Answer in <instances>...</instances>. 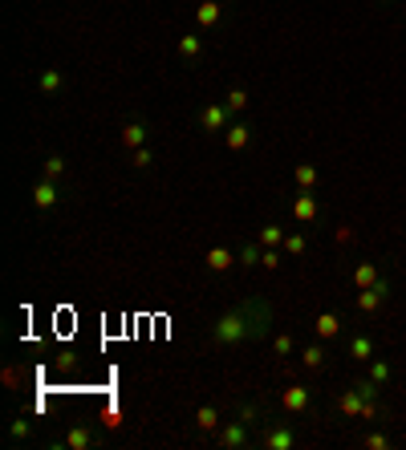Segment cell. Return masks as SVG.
<instances>
[{
    "instance_id": "2e32d148",
    "label": "cell",
    "mask_w": 406,
    "mask_h": 450,
    "mask_svg": "<svg viewBox=\"0 0 406 450\" xmlns=\"http://www.w3.org/2000/svg\"><path fill=\"white\" fill-rule=\"evenodd\" d=\"M361 405H365V398H361L354 386H350V390H346V394L337 398V410H341V414H346L350 422H354V418H361Z\"/></svg>"
},
{
    "instance_id": "4fadbf2b",
    "label": "cell",
    "mask_w": 406,
    "mask_h": 450,
    "mask_svg": "<svg viewBox=\"0 0 406 450\" xmlns=\"http://www.w3.org/2000/svg\"><path fill=\"white\" fill-rule=\"evenodd\" d=\"M203 264H207L212 272H227L232 264H240V260H236V252H232V248H207Z\"/></svg>"
},
{
    "instance_id": "74e56055",
    "label": "cell",
    "mask_w": 406,
    "mask_h": 450,
    "mask_svg": "<svg viewBox=\"0 0 406 450\" xmlns=\"http://www.w3.org/2000/svg\"><path fill=\"white\" fill-rule=\"evenodd\" d=\"M382 4H398V0H382Z\"/></svg>"
},
{
    "instance_id": "9a60e30c",
    "label": "cell",
    "mask_w": 406,
    "mask_h": 450,
    "mask_svg": "<svg viewBox=\"0 0 406 450\" xmlns=\"http://www.w3.org/2000/svg\"><path fill=\"white\" fill-rule=\"evenodd\" d=\"M382 280V268L374 264V260H361L358 268H354V288H370V284H378Z\"/></svg>"
},
{
    "instance_id": "44dd1931",
    "label": "cell",
    "mask_w": 406,
    "mask_h": 450,
    "mask_svg": "<svg viewBox=\"0 0 406 450\" xmlns=\"http://www.w3.org/2000/svg\"><path fill=\"white\" fill-rule=\"evenodd\" d=\"M284 235H289V231H284L280 224H264L260 231H256V239H260L264 248H284Z\"/></svg>"
},
{
    "instance_id": "3957f363",
    "label": "cell",
    "mask_w": 406,
    "mask_h": 450,
    "mask_svg": "<svg viewBox=\"0 0 406 450\" xmlns=\"http://www.w3.org/2000/svg\"><path fill=\"white\" fill-rule=\"evenodd\" d=\"M256 447H264V450H293L297 447V430L284 426V422H264V434L256 438Z\"/></svg>"
},
{
    "instance_id": "f546056e",
    "label": "cell",
    "mask_w": 406,
    "mask_h": 450,
    "mask_svg": "<svg viewBox=\"0 0 406 450\" xmlns=\"http://www.w3.org/2000/svg\"><path fill=\"white\" fill-rule=\"evenodd\" d=\"M65 175V158L61 154H49L45 158V179H61Z\"/></svg>"
},
{
    "instance_id": "5bb4252c",
    "label": "cell",
    "mask_w": 406,
    "mask_h": 450,
    "mask_svg": "<svg viewBox=\"0 0 406 450\" xmlns=\"http://www.w3.org/2000/svg\"><path fill=\"white\" fill-rule=\"evenodd\" d=\"M350 357L374 361V337H370V333H354V337H350Z\"/></svg>"
},
{
    "instance_id": "7c38bea8",
    "label": "cell",
    "mask_w": 406,
    "mask_h": 450,
    "mask_svg": "<svg viewBox=\"0 0 406 450\" xmlns=\"http://www.w3.org/2000/svg\"><path fill=\"white\" fill-rule=\"evenodd\" d=\"M224 142H227V150H244V146L252 142V126H248V122H232L224 130Z\"/></svg>"
},
{
    "instance_id": "83f0119b",
    "label": "cell",
    "mask_w": 406,
    "mask_h": 450,
    "mask_svg": "<svg viewBox=\"0 0 406 450\" xmlns=\"http://www.w3.org/2000/svg\"><path fill=\"white\" fill-rule=\"evenodd\" d=\"M370 377H374L378 386H386V381L394 377V369H390V361H386V357H374V361H370Z\"/></svg>"
},
{
    "instance_id": "1f68e13d",
    "label": "cell",
    "mask_w": 406,
    "mask_h": 450,
    "mask_svg": "<svg viewBox=\"0 0 406 450\" xmlns=\"http://www.w3.org/2000/svg\"><path fill=\"white\" fill-rule=\"evenodd\" d=\"M8 434H12V438H29V434H33V422H29V418H16V422L8 426Z\"/></svg>"
},
{
    "instance_id": "d590c367",
    "label": "cell",
    "mask_w": 406,
    "mask_h": 450,
    "mask_svg": "<svg viewBox=\"0 0 406 450\" xmlns=\"http://www.w3.org/2000/svg\"><path fill=\"white\" fill-rule=\"evenodd\" d=\"M74 365H78V357H74V353H57V369H61V373H69Z\"/></svg>"
},
{
    "instance_id": "8992f818",
    "label": "cell",
    "mask_w": 406,
    "mask_h": 450,
    "mask_svg": "<svg viewBox=\"0 0 406 450\" xmlns=\"http://www.w3.org/2000/svg\"><path fill=\"white\" fill-rule=\"evenodd\" d=\"M309 402H313V390L301 386V381H293V386L280 390V410H284V414H305Z\"/></svg>"
},
{
    "instance_id": "d4e9b609",
    "label": "cell",
    "mask_w": 406,
    "mask_h": 450,
    "mask_svg": "<svg viewBox=\"0 0 406 450\" xmlns=\"http://www.w3.org/2000/svg\"><path fill=\"white\" fill-rule=\"evenodd\" d=\"M305 252H309V239H305L301 231H289V235H284V256H293V260H301Z\"/></svg>"
},
{
    "instance_id": "836d02e7",
    "label": "cell",
    "mask_w": 406,
    "mask_h": 450,
    "mask_svg": "<svg viewBox=\"0 0 406 450\" xmlns=\"http://www.w3.org/2000/svg\"><path fill=\"white\" fill-rule=\"evenodd\" d=\"M365 447H370V450H386V447H390V438H386L382 430H374V434H365Z\"/></svg>"
},
{
    "instance_id": "ac0fdd59",
    "label": "cell",
    "mask_w": 406,
    "mask_h": 450,
    "mask_svg": "<svg viewBox=\"0 0 406 450\" xmlns=\"http://www.w3.org/2000/svg\"><path fill=\"white\" fill-rule=\"evenodd\" d=\"M341 333V316L337 313H317V337L321 341H333Z\"/></svg>"
},
{
    "instance_id": "d6986e66",
    "label": "cell",
    "mask_w": 406,
    "mask_h": 450,
    "mask_svg": "<svg viewBox=\"0 0 406 450\" xmlns=\"http://www.w3.org/2000/svg\"><path fill=\"white\" fill-rule=\"evenodd\" d=\"M293 179H297V191H317V182H321V175H317L313 163H297V171H293Z\"/></svg>"
},
{
    "instance_id": "ba28073f",
    "label": "cell",
    "mask_w": 406,
    "mask_h": 450,
    "mask_svg": "<svg viewBox=\"0 0 406 450\" xmlns=\"http://www.w3.org/2000/svg\"><path fill=\"white\" fill-rule=\"evenodd\" d=\"M57 203H61V187H57V179H45V175H41L37 187H33V207H37V211H53Z\"/></svg>"
},
{
    "instance_id": "d6a6232c",
    "label": "cell",
    "mask_w": 406,
    "mask_h": 450,
    "mask_svg": "<svg viewBox=\"0 0 406 450\" xmlns=\"http://www.w3.org/2000/svg\"><path fill=\"white\" fill-rule=\"evenodd\" d=\"M293 349H297V341L284 333V337H276V357H293Z\"/></svg>"
},
{
    "instance_id": "7a4b0ae2",
    "label": "cell",
    "mask_w": 406,
    "mask_h": 450,
    "mask_svg": "<svg viewBox=\"0 0 406 450\" xmlns=\"http://www.w3.org/2000/svg\"><path fill=\"white\" fill-rule=\"evenodd\" d=\"M252 430H256L252 422L236 418V422H224V426L216 430V442L224 450H248V447H256V434H252Z\"/></svg>"
},
{
    "instance_id": "9c48e42d",
    "label": "cell",
    "mask_w": 406,
    "mask_h": 450,
    "mask_svg": "<svg viewBox=\"0 0 406 450\" xmlns=\"http://www.w3.org/2000/svg\"><path fill=\"white\" fill-rule=\"evenodd\" d=\"M203 53H207V45H203V37H199V33H183V37H179V57L187 61V65L203 61Z\"/></svg>"
},
{
    "instance_id": "5b68a950",
    "label": "cell",
    "mask_w": 406,
    "mask_h": 450,
    "mask_svg": "<svg viewBox=\"0 0 406 450\" xmlns=\"http://www.w3.org/2000/svg\"><path fill=\"white\" fill-rule=\"evenodd\" d=\"M386 300H390V280L382 276L378 284H370V288H358V300H354V305H358V313L370 316V313H378Z\"/></svg>"
},
{
    "instance_id": "7402d4cb",
    "label": "cell",
    "mask_w": 406,
    "mask_h": 450,
    "mask_svg": "<svg viewBox=\"0 0 406 450\" xmlns=\"http://www.w3.org/2000/svg\"><path fill=\"white\" fill-rule=\"evenodd\" d=\"M236 260H240L244 268H256V264L264 260V244H260V239H256V244H244V248L236 252Z\"/></svg>"
},
{
    "instance_id": "484cf974",
    "label": "cell",
    "mask_w": 406,
    "mask_h": 450,
    "mask_svg": "<svg viewBox=\"0 0 406 450\" xmlns=\"http://www.w3.org/2000/svg\"><path fill=\"white\" fill-rule=\"evenodd\" d=\"M195 426L199 430H220V410L216 405H199L195 410Z\"/></svg>"
},
{
    "instance_id": "52a82bcc",
    "label": "cell",
    "mask_w": 406,
    "mask_h": 450,
    "mask_svg": "<svg viewBox=\"0 0 406 450\" xmlns=\"http://www.w3.org/2000/svg\"><path fill=\"white\" fill-rule=\"evenodd\" d=\"M293 220H297V224H317V220H321L317 191H297V199H293Z\"/></svg>"
},
{
    "instance_id": "e0dca14e",
    "label": "cell",
    "mask_w": 406,
    "mask_h": 450,
    "mask_svg": "<svg viewBox=\"0 0 406 450\" xmlns=\"http://www.w3.org/2000/svg\"><path fill=\"white\" fill-rule=\"evenodd\" d=\"M37 90L41 93H61L65 90V73H61V69H41V73H37Z\"/></svg>"
},
{
    "instance_id": "cb8c5ba5",
    "label": "cell",
    "mask_w": 406,
    "mask_h": 450,
    "mask_svg": "<svg viewBox=\"0 0 406 450\" xmlns=\"http://www.w3.org/2000/svg\"><path fill=\"white\" fill-rule=\"evenodd\" d=\"M264 414H269V405L264 402H244L240 410H236V418H244V422H252V426H260Z\"/></svg>"
},
{
    "instance_id": "6da1fadb",
    "label": "cell",
    "mask_w": 406,
    "mask_h": 450,
    "mask_svg": "<svg viewBox=\"0 0 406 450\" xmlns=\"http://www.w3.org/2000/svg\"><path fill=\"white\" fill-rule=\"evenodd\" d=\"M269 333H272V309L264 296H244L240 305L220 313V320L212 324L216 345H248V341H264Z\"/></svg>"
},
{
    "instance_id": "4dcf8cb0",
    "label": "cell",
    "mask_w": 406,
    "mask_h": 450,
    "mask_svg": "<svg viewBox=\"0 0 406 450\" xmlns=\"http://www.w3.org/2000/svg\"><path fill=\"white\" fill-rule=\"evenodd\" d=\"M150 158H155V154H150V146H138V150H131V167H138V171H142V167H150Z\"/></svg>"
},
{
    "instance_id": "f1b7e54d",
    "label": "cell",
    "mask_w": 406,
    "mask_h": 450,
    "mask_svg": "<svg viewBox=\"0 0 406 450\" xmlns=\"http://www.w3.org/2000/svg\"><path fill=\"white\" fill-rule=\"evenodd\" d=\"M354 390H358L365 402H378V390H382V386H378L374 377H361V381H354Z\"/></svg>"
},
{
    "instance_id": "30bf717a",
    "label": "cell",
    "mask_w": 406,
    "mask_h": 450,
    "mask_svg": "<svg viewBox=\"0 0 406 450\" xmlns=\"http://www.w3.org/2000/svg\"><path fill=\"white\" fill-rule=\"evenodd\" d=\"M220 16H224V0H199V8H195V25L199 29L220 25Z\"/></svg>"
},
{
    "instance_id": "4316f807",
    "label": "cell",
    "mask_w": 406,
    "mask_h": 450,
    "mask_svg": "<svg viewBox=\"0 0 406 450\" xmlns=\"http://www.w3.org/2000/svg\"><path fill=\"white\" fill-rule=\"evenodd\" d=\"M224 106L232 110V114L248 110V90H244V86H232V90H227V97H224Z\"/></svg>"
},
{
    "instance_id": "8d00e7d4",
    "label": "cell",
    "mask_w": 406,
    "mask_h": 450,
    "mask_svg": "<svg viewBox=\"0 0 406 450\" xmlns=\"http://www.w3.org/2000/svg\"><path fill=\"white\" fill-rule=\"evenodd\" d=\"M361 418H365V422H370V418H378V402H365V405H361Z\"/></svg>"
},
{
    "instance_id": "8fae6325",
    "label": "cell",
    "mask_w": 406,
    "mask_h": 450,
    "mask_svg": "<svg viewBox=\"0 0 406 450\" xmlns=\"http://www.w3.org/2000/svg\"><path fill=\"white\" fill-rule=\"evenodd\" d=\"M146 134H150V126H146L142 118H135V122L122 126V146H126V150H138V146H146Z\"/></svg>"
},
{
    "instance_id": "603a6c76",
    "label": "cell",
    "mask_w": 406,
    "mask_h": 450,
    "mask_svg": "<svg viewBox=\"0 0 406 450\" xmlns=\"http://www.w3.org/2000/svg\"><path fill=\"white\" fill-rule=\"evenodd\" d=\"M301 365L313 373V369H325V349H321V341H313V345H305L301 349Z\"/></svg>"
},
{
    "instance_id": "277c9868",
    "label": "cell",
    "mask_w": 406,
    "mask_h": 450,
    "mask_svg": "<svg viewBox=\"0 0 406 450\" xmlns=\"http://www.w3.org/2000/svg\"><path fill=\"white\" fill-rule=\"evenodd\" d=\"M227 126H232V110H227L224 102H212V106L199 110V130L203 134H224Z\"/></svg>"
},
{
    "instance_id": "e575fe53",
    "label": "cell",
    "mask_w": 406,
    "mask_h": 450,
    "mask_svg": "<svg viewBox=\"0 0 406 450\" xmlns=\"http://www.w3.org/2000/svg\"><path fill=\"white\" fill-rule=\"evenodd\" d=\"M260 268H280V252H276V248H264V260H260Z\"/></svg>"
},
{
    "instance_id": "ffe728a7",
    "label": "cell",
    "mask_w": 406,
    "mask_h": 450,
    "mask_svg": "<svg viewBox=\"0 0 406 450\" xmlns=\"http://www.w3.org/2000/svg\"><path fill=\"white\" fill-rule=\"evenodd\" d=\"M65 450H86L93 447V434H90V426H74L69 434H65V442H61Z\"/></svg>"
}]
</instances>
